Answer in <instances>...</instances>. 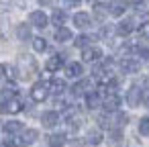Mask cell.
Wrapping results in <instances>:
<instances>
[{
    "mask_svg": "<svg viewBox=\"0 0 149 147\" xmlns=\"http://www.w3.org/2000/svg\"><path fill=\"white\" fill-rule=\"evenodd\" d=\"M13 137H15V147H29L39 139V133L35 129H25L23 133L13 135Z\"/></svg>",
    "mask_w": 149,
    "mask_h": 147,
    "instance_id": "cell-1",
    "label": "cell"
},
{
    "mask_svg": "<svg viewBox=\"0 0 149 147\" xmlns=\"http://www.w3.org/2000/svg\"><path fill=\"white\" fill-rule=\"evenodd\" d=\"M102 108H104L106 114H114V112H118V108H120V96H118L116 92L106 94L104 100H102Z\"/></svg>",
    "mask_w": 149,
    "mask_h": 147,
    "instance_id": "cell-2",
    "label": "cell"
},
{
    "mask_svg": "<svg viewBox=\"0 0 149 147\" xmlns=\"http://www.w3.org/2000/svg\"><path fill=\"white\" fill-rule=\"evenodd\" d=\"M47 96H49V88H47L45 82L39 80V82H35L31 86V98L35 102H43V100H47Z\"/></svg>",
    "mask_w": 149,
    "mask_h": 147,
    "instance_id": "cell-3",
    "label": "cell"
},
{
    "mask_svg": "<svg viewBox=\"0 0 149 147\" xmlns=\"http://www.w3.org/2000/svg\"><path fill=\"white\" fill-rule=\"evenodd\" d=\"M102 59V49L92 45V47H86L82 49V61H88V63H98Z\"/></svg>",
    "mask_w": 149,
    "mask_h": 147,
    "instance_id": "cell-4",
    "label": "cell"
},
{
    "mask_svg": "<svg viewBox=\"0 0 149 147\" xmlns=\"http://www.w3.org/2000/svg\"><path fill=\"white\" fill-rule=\"evenodd\" d=\"M59 121H61V116H59L57 110H45V112L41 114V125H43L45 129H55V127L59 125Z\"/></svg>",
    "mask_w": 149,
    "mask_h": 147,
    "instance_id": "cell-5",
    "label": "cell"
},
{
    "mask_svg": "<svg viewBox=\"0 0 149 147\" xmlns=\"http://www.w3.org/2000/svg\"><path fill=\"white\" fill-rule=\"evenodd\" d=\"M141 100H143V88H141V86H137V84H135V86H131V88H129V92H127V104L135 108V106H139V104H141Z\"/></svg>",
    "mask_w": 149,
    "mask_h": 147,
    "instance_id": "cell-6",
    "label": "cell"
},
{
    "mask_svg": "<svg viewBox=\"0 0 149 147\" xmlns=\"http://www.w3.org/2000/svg\"><path fill=\"white\" fill-rule=\"evenodd\" d=\"M129 10V2L127 0H112L108 4V15L110 17H123Z\"/></svg>",
    "mask_w": 149,
    "mask_h": 147,
    "instance_id": "cell-7",
    "label": "cell"
},
{
    "mask_svg": "<svg viewBox=\"0 0 149 147\" xmlns=\"http://www.w3.org/2000/svg\"><path fill=\"white\" fill-rule=\"evenodd\" d=\"M29 23H31L33 27H37V29H45L47 23H49V19H47V15H45L43 10H33V13L29 15Z\"/></svg>",
    "mask_w": 149,
    "mask_h": 147,
    "instance_id": "cell-8",
    "label": "cell"
},
{
    "mask_svg": "<svg viewBox=\"0 0 149 147\" xmlns=\"http://www.w3.org/2000/svg\"><path fill=\"white\" fill-rule=\"evenodd\" d=\"M19 59H21V61H19V68L23 70V74H25V76H29V74H35V72H37V63H35V59H33V57H29V55H21Z\"/></svg>",
    "mask_w": 149,
    "mask_h": 147,
    "instance_id": "cell-9",
    "label": "cell"
},
{
    "mask_svg": "<svg viewBox=\"0 0 149 147\" xmlns=\"http://www.w3.org/2000/svg\"><path fill=\"white\" fill-rule=\"evenodd\" d=\"M0 78H4L8 82L17 80L19 78V68L17 65H10V63H0Z\"/></svg>",
    "mask_w": 149,
    "mask_h": 147,
    "instance_id": "cell-10",
    "label": "cell"
},
{
    "mask_svg": "<svg viewBox=\"0 0 149 147\" xmlns=\"http://www.w3.org/2000/svg\"><path fill=\"white\" fill-rule=\"evenodd\" d=\"M82 74H84V65H82L80 61H70V63L65 65V76H68V78L78 80V78H82Z\"/></svg>",
    "mask_w": 149,
    "mask_h": 147,
    "instance_id": "cell-11",
    "label": "cell"
},
{
    "mask_svg": "<svg viewBox=\"0 0 149 147\" xmlns=\"http://www.w3.org/2000/svg\"><path fill=\"white\" fill-rule=\"evenodd\" d=\"M133 31H135V21H133V19H125V21H120V23L116 25V33H118L120 37H129Z\"/></svg>",
    "mask_w": 149,
    "mask_h": 147,
    "instance_id": "cell-12",
    "label": "cell"
},
{
    "mask_svg": "<svg viewBox=\"0 0 149 147\" xmlns=\"http://www.w3.org/2000/svg\"><path fill=\"white\" fill-rule=\"evenodd\" d=\"M139 68H141V61H137L135 57H125L120 61V70L127 74H135V72H139Z\"/></svg>",
    "mask_w": 149,
    "mask_h": 147,
    "instance_id": "cell-13",
    "label": "cell"
},
{
    "mask_svg": "<svg viewBox=\"0 0 149 147\" xmlns=\"http://www.w3.org/2000/svg\"><path fill=\"white\" fill-rule=\"evenodd\" d=\"M47 88H49V94H55V96H61L65 92V82L63 80H57V78H51L47 82Z\"/></svg>",
    "mask_w": 149,
    "mask_h": 147,
    "instance_id": "cell-14",
    "label": "cell"
},
{
    "mask_svg": "<svg viewBox=\"0 0 149 147\" xmlns=\"http://www.w3.org/2000/svg\"><path fill=\"white\" fill-rule=\"evenodd\" d=\"M90 23H92V19H90L88 13H82V10H80V13L74 15V25H76L78 29H88Z\"/></svg>",
    "mask_w": 149,
    "mask_h": 147,
    "instance_id": "cell-15",
    "label": "cell"
},
{
    "mask_svg": "<svg viewBox=\"0 0 149 147\" xmlns=\"http://www.w3.org/2000/svg\"><path fill=\"white\" fill-rule=\"evenodd\" d=\"M25 131V125L21 121H6L4 123V133L6 135H19Z\"/></svg>",
    "mask_w": 149,
    "mask_h": 147,
    "instance_id": "cell-16",
    "label": "cell"
},
{
    "mask_svg": "<svg viewBox=\"0 0 149 147\" xmlns=\"http://www.w3.org/2000/svg\"><path fill=\"white\" fill-rule=\"evenodd\" d=\"M63 68V59H61V55H51L49 59H47V63H45V70L47 72H59Z\"/></svg>",
    "mask_w": 149,
    "mask_h": 147,
    "instance_id": "cell-17",
    "label": "cell"
},
{
    "mask_svg": "<svg viewBox=\"0 0 149 147\" xmlns=\"http://www.w3.org/2000/svg\"><path fill=\"white\" fill-rule=\"evenodd\" d=\"M86 106H88L90 110H96L98 106H102V98H100V94H98V92H90V94H86Z\"/></svg>",
    "mask_w": 149,
    "mask_h": 147,
    "instance_id": "cell-18",
    "label": "cell"
},
{
    "mask_svg": "<svg viewBox=\"0 0 149 147\" xmlns=\"http://www.w3.org/2000/svg\"><path fill=\"white\" fill-rule=\"evenodd\" d=\"M55 41L57 43H68V41H72L74 39V35H72V31L70 29H65V27H59L57 31H55Z\"/></svg>",
    "mask_w": 149,
    "mask_h": 147,
    "instance_id": "cell-19",
    "label": "cell"
},
{
    "mask_svg": "<svg viewBox=\"0 0 149 147\" xmlns=\"http://www.w3.org/2000/svg\"><path fill=\"white\" fill-rule=\"evenodd\" d=\"M102 139H104V135L100 129H90L86 135V143H90V145H98V143H102Z\"/></svg>",
    "mask_w": 149,
    "mask_h": 147,
    "instance_id": "cell-20",
    "label": "cell"
},
{
    "mask_svg": "<svg viewBox=\"0 0 149 147\" xmlns=\"http://www.w3.org/2000/svg\"><path fill=\"white\" fill-rule=\"evenodd\" d=\"M15 33H17V37H19L21 41H27V39H31V25H27V23L17 25Z\"/></svg>",
    "mask_w": 149,
    "mask_h": 147,
    "instance_id": "cell-21",
    "label": "cell"
},
{
    "mask_svg": "<svg viewBox=\"0 0 149 147\" xmlns=\"http://www.w3.org/2000/svg\"><path fill=\"white\" fill-rule=\"evenodd\" d=\"M63 143H65V135L63 133H53L47 139V145L49 147H63Z\"/></svg>",
    "mask_w": 149,
    "mask_h": 147,
    "instance_id": "cell-22",
    "label": "cell"
},
{
    "mask_svg": "<svg viewBox=\"0 0 149 147\" xmlns=\"http://www.w3.org/2000/svg\"><path fill=\"white\" fill-rule=\"evenodd\" d=\"M65 21H68V15L63 13V10H53V15H51V23L59 29V27H63L65 25Z\"/></svg>",
    "mask_w": 149,
    "mask_h": 147,
    "instance_id": "cell-23",
    "label": "cell"
},
{
    "mask_svg": "<svg viewBox=\"0 0 149 147\" xmlns=\"http://www.w3.org/2000/svg\"><path fill=\"white\" fill-rule=\"evenodd\" d=\"M74 43H76L78 49H86V47H92V37L90 35H78L74 39Z\"/></svg>",
    "mask_w": 149,
    "mask_h": 147,
    "instance_id": "cell-24",
    "label": "cell"
},
{
    "mask_svg": "<svg viewBox=\"0 0 149 147\" xmlns=\"http://www.w3.org/2000/svg\"><path fill=\"white\" fill-rule=\"evenodd\" d=\"M31 45H33V49H35L37 53L47 51V41H45L43 37H33V39H31Z\"/></svg>",
    "mask_w": 149,
    "mask_h": 147,
    "instance_id": "cell-25",
    "label": "cell"
},
{
    "mask_svg": "<svg viewBox=\"0 0 149 147\" xmlns=\"http://www.w3.org/2000/svg\"><path fill=\"white\" fill-rule=\"evenodd\" d=\"M23 110V102L19 100V98H10L8 100V112L10 114H17V112H21Z\"/></svg>",
    "mask_w": 149,
    "mask_h": 147,
    "instance_id": "cell-26",
    "label": "cell"
},
{
    "mask_svg": "<svg viewBox=\"0 0 149 147\" xmlns=\"http://www.w3.org/2000/svg\"><path fill=\"white\" fill-rule=\"evenodd\" d=\"M70 92H72V96H76V98H78V96H86V86H84V82L80 80L78 84H74Z\"/></svg>",
    "mask_w": 149,
    "mask_h": 147,
    "instance_id": "cell-27",
    "label": "cell"
},
{
    "mask_svg": "<svg viewBox=\"0 0 149 147\" xmlns=\"http://www.w3.org/2000/svg\"><path fill=\"white\" fill-rule=\"evenodd\" d=\"M139 133L143 137H149V116H143L139 121Z\"/></svg>",
    "mask_w": 149,
    "mask_h": 147,
    "instance_id": "cell-28",
    "label": "cell"
},
{
    "mask_svg": "<svg viewBox=\"0 0 149 147\" xmlns=\"http://www.w3.org/2000/svg\"><path fill=\"white\" fill-rule=\"evenodd\" d=\"M137 31H139V35H141L143 39H149V21H145V23H141Z\"/></svg>",
    "mask_w": 149,
    "mask_h": 147,
    "instance_id": "cell-29",
    "label": "cell"
},
{
    "mask_svg": "<svg viewBox=\"0 0 149 147\" xmlns=\"http://www.w3.org/2000/svg\"><path fill=\"white\" fill-rule=\"evenodd\" d=\"M137 53H139V57H141V61H145V63H149V49H145V47H137Z\"/></svg>",
    "mask_w": 149,
    "mask_h": 147,
    "instance_id": "cell-30",
    "label": "cell"
},
{
    "mask_svg": "<svg viewBox=\"0 0 149 147\" xmlns=\"http://www.w3.org/2000/svg\"><path fill=\"white\" fill-rule=\"evenodd\" d=\"M8 112V98H0V114Z\"/></svg>",
    "mask_w": 149,
    "mask_h": 147,
    "instance_id": "cell-31",
    "label": "cell"
},
{
    "mask_svg": "<svg viewBox=\"0 0 149 147\" xmlns=\"http://www.w3.org/2000/svg\"><path fill=\"white\" fill-rule=\"evenodd\" d=\"M112 33H114V27H102V31H100V37L108 39V37H110Z\"/></svg>",
    "mask_w": 149,
    "mask_h": 147,
    "instance_id": "cell-32",
    "label": "cell"
},
{
    "mask_svg": "<svg viewBox=\"0 0 149 147\" xmlns=\"http://www.w3.org/2000/svg\"><path fill=\"white\" fill-rule=\"evenodd\" d=\"M63 4L70 6V8H78V6L82 4V0H63Z\"/></svg>",
    "mask_w": 149,
    "mask_h": 147,
    "instance_id": "cell-33",
    "label": "cell"
},
{
    "mask_svg": "<svg viewBox=\"0 0 149 147\" xmlns=\"http://www.w3.org/2000/svg\"><path fill=\"white\" fill-rule=\"evenodd\" d=\"M133 2H137V4H139V2H143V0H133Z\"/></svg>",
    "mask_w": 149,
    "mask_h": 147,
    "instance_id": "cell-34",
    "label": "cell"
},
{
    "mask_svg": "<svg viewBox=\"0 0 149 147\" xmlns=\"http://www.w3.org/2000/svg\"><path fill=\"white\" fill-rule=\"evenodd\" d=\"M90 2H92V0H90Z\"/></svg>",
    "mask_w": 149,
    "mask_h": 147,
    "instance_id": "cell-35",
    "label": "cell"
}]
</instances>
